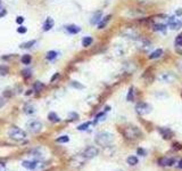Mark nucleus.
<instances>
[{
    "mask_svg": "<svg viewBox=\"0 0 182 171\" xmlns=\"http://www.w3.org/2000/svg\"><path fill=\"white\" fill-rule=\"evenodd\" d=\"M178 67H179V70L182 72V59L180 61V62H179V64H178Z\"/></svg>",
    "mask_w": 182,
    "mask_h": 171,
    "instance_id": "37998d69",
    "label": "nucleus"
},
{
    "mask_svg": "<svg viewBox=\"0 0 182 171\" xmlns=\"http://www.w3.org/2000/svg\"><path fill=\"white\" fill-rule=\"evenodd\" d=\"M175 158H162L158 160V164L162 165V167H171L175 163Z\"/></svg>",
    "mask_w": 182,
    "mask_h": 171,
    "instance_id": "9d476101",
    "label": "nucleus"
},
{
    "mask_svg": "<svg viewBox=\"0 0 182 171\" xmlns=\"http://www.w3.org/2000/svg\"><path fill=\"white\" fill-rule=\"evenodd\" d=\"M136 111L139 114L145 115V114L150 113V111H151V106H150L149 104H147V103H139V104H136Z\"/></svg>",
    "mask_w": 182,
    "mask_h": 171,
    "instance_id": "0eeeda50",
    "label": "nucleus"
},
{
    "mask_svg": "<svg viewBox=\"0 0 182 171\" xmlns=\"http://www.w3.org/2000/svg\"><path fill=\"white\" fill-rule=\"evenodd\" d=\"M57 57V53L54 50H50L47 53V55H46V58L48 59V61H54L55 58Z\"/></svg>",
    "mask_w": 182,
    "mask_h": 171,
    "instance_id": "4be33fe9",
    "label": "nucleus"
},
{
    "mask_svg": "<svg viewBox=\"0 0 182 171\" xmlns=\"http://www.w3.org/2000/svg\"><path fill=\"white\" fill-rule=\"evenodd\" d=\"M48 119H49V121H51V122H59L60 121L59 116L55 112H50V113L48 114Z\"/></svg>",
    "mask_w": 182,
    "mask_h": 171,
    "instance_id": "aec40b11",
    "label": "nucleus"
},
{
    "mask_svg": "<svg viewBox=\"0 0 182 171\" xmlns=\"http://www.w3.org/2000/svg\"><path fill=\"white\" fill-rule=\"evenodd\" d=\"M7 73H8V67L4 66V65H0V76H7Z\"/></svg>",
    "mask_w": 182,
    "mask_h": 171,
    "instance_id": "c85d7f7f",
    "label": "nucleus"
},
{
    "mask_svg": "<svg viewBox=\"0 0 182 171\" xmlns=\"http://www.w3.org/2000/svg\"><path fill=\"white\" fill-rule=\"evenodd\" d=\"M71 86H72V87H74V88H76V89H83V88H84V86H83V84H81L79 81H72Z\"/></svg>",
    "mask_w": 182,
    "mask_h": 171,
    "instance_id": "c756f323",
    "label": "nucleus"
},
{
    "mask_svg": "<svg viewBox=\"0 0 182 171\" xmlns=\"http://www.w3.org/2000/svg\"><path fill=\"white\" fill-rule=\"evenodd\" d=\"M27 128H29V130H30L31 133H37L42 129V123H41L40 121H32V122L29 123Z\"/></svg>",
    "mask_w": 182,
    "mask_h": 171,
    "instance_id": "1a4fd4ad",
    "label": "nucleus"
},
{
    "mask_svg": "<svg viewBox=\"0 0 182 171\" xmlns=\"http://www.w3.org/2000/svg\"><path fill=\"white\" fill-rule=\"evenodd\" d=\"M66 31L68 32V33H71V34H76V33H79V32L81 31V27L78 25L72 24V25L66 26Z\"/></svg>",
    "mask_w": 182,
    "mask_h": 171,
    "instance_id": "2eb2a0df",
    "label": "nucleus"
},
{
    "mask_svg": "<svg viewBox=\"0 0 182 171\" xmlns=\"http://www.w3.org/2000/svg\"><path fill=\"white\" fill-rule=\"evenodd\" d=\"M153 29H154V31H164V30H166V24H164V23H155L153 25Z\"/></svg>",
    "mask_w": 182,
    "mask_h": 171,
    "instance_id": "6ab92c4d",
    "label": "nucleus"
},
{
    "mask_svg": "<svg viewBox=\"0 0 182 171\" xmlns=\"http://www.w3.org/2000/svg\"><path fill=\"white\" fill-rule=\"evenodd\" d=\"M58 76H59V73H56V74H54V76H52L51 80H50V82H54V81H55V80H56Z\"/></svg>",
    "mask_w": 182,
    "mask_h": 171,
    "instance_id": "ea45409f",
    "label": "nucleus"
},
{
    "mask_svg": "<svg viewBox=\"0 0 182 171\" xmlns=\"http://www.w3.org/2000/svg\"><path fill=\"white\" fill-rule=\"evenodd\" d=\"M24 112H25L26 114H32L35 112V108H34V106H32V105L27 104V105L24 106Z\"/></svg>",
    "mask_w": 182,
    "mask_h": 171,
    "instance_id": "5701e85b",
    "label": "nucleus"
},
{
    "mask_svg": "<svg viewBox=\"0 0 182 171\" xmlns=\"http://www.w3.org/2000/svg\"><path fill=\"white\" fill-rule=\"evenodd\" d=\"M43 87H45V84L42 82H40V81H37V82L34 83V86H33V88H34L35 91H41L43 89Z\"/></svg>",
    "mask_w": 182,
    "mask_h": 171,
    "instance_id": "a878e982",
    "label": "nucleus"
},
{
    "mask_svg": "<svg viewBox=\"0 0 182 171\" xmlns=\"http://www.w3.org/2000/svg\"><path fill=\"white\" fill-rule=\"evenodd\" d=\"M103 19V12L101 10H99V12H96V13L92 15V17L90 19V23L92 25H95V24H99V22L101 21Z\"/></svg>",
    "mask_w": 182,
    "mask_h": 171,
    "instance_id": "ddd939ff",
    "label": "nucleus"
},
{
    "mask_svg": "<svg viewBox=\"0 0 182 171\" xmlns=\"http://www.w3.org/2000/svg\"><path fill=\"white\" fill-rule=\"evenodd\" d=\"M16 22H17L18 24H22V23L24 22V17H22V16H18V17L16 19Z\"/></svg>",
    "mask_w": 182,
    "mask_h": 171,
    "instance_id": "58836bf2",
    "label": "nucleus"
},
{
    "mask_svg": "<svg viewBox=\"0 0 182 171\" xmlns=\"http://www.w3.org/2000/svg\"><path fill=\"white\" fill-rule=\"evenodd\" d=\"M158 131L162 135V137L164 139H171L173 137V131L169 128H159Z\"/></svg>",
    "mask_w": 182,
    "mask_h": 171,
    "instance_id": "f8f14e48",
    "label": "nucleus"
},
{
    "mask_svg": "<svg viewBox=\"0 0 182 171\" xmlns=\"http://www.w3.org/2000/svg\"><path fill=\"white\" fill-rule=\"evenodd\" d=\"M111 15H107V16H105L104 19H101V21L99 22V24H98V29H104L105 26L107 25V23L109 22V19H111Z\"/></svg>",
    "mask_w": 182,
    "mask_h": 171,
    "instance_id": "a211bd4d",
    "label": "nucleus"
},
{
    "mask_svg": "<svg viewBox=\"0 0 182 171\" xmlns=\"http://www.w3.org/2000/svg\"><path fill=\"white\" fill-rule=\"evenodd\" d=\"M92 42H93V39L91 37H84L83 40H82V46L83 47H89V46H91Z\"/></svg>",
    "mask_w": 182,
    "mask_h": 171,
    "instance_id": "412c9836",
    "label": "nucleus"
},
{
    "mask_svg": "<svg viewBox=\"0 0 182 171\" xmlns=\"http://www.w3.org/2000/svg\"><path fill=\"white\" fill-rule=\"evenodd\" d=\"M0 7H1V0H0Z\"/></svg>",
    "mask_w": 182,
    "mask_h": 171,
    "instance_id": "49530a36",
    "label": "nucleus"
},
{
    "mask_svg": "<svg viewBox=\"0 0 182 171\" xmlns=\"http://www.w3.org/2000/svg\"><path fill=\"white\" fill-rule=\"evenodd\" d=\"M178 168L182 169V160H181V161H179V163H178Z\"/></svg>",
    "mask_w": 182,
    "mask_h": 171,
    "instance_id": "c03bdc74",
    "label": "nucleus"
},
{
    "mask_svg": "<svg viewBox=\"0 0 182 171\" xmlns=\"http://www.w3.org/2000/svg\"><path fill=\"white\" fill-rule=\"evenodd\" d=\"M167 24H169L172 30H179V29L182 27V21L178 19L174 16H172V17H169V19H167Z\"/></svg>",
    "mask_w": 182,
    "mask_h": 171,
    "instance_id": "6e6552de",
    "label": "nucleus"
},
{
    "mask_svg": "<svg viewBox=\"0 0 182 171\" xmlns=\"http://www.w3.org/2000/svg\"><path fill=\"white\" fill-rule=\"evenodd\" d=\"M22 63L23 64H30L31 63V61H32V57L30 56V55H24V56L22 57Z\"/></svg>",
    "mask_w": 182,
    "mask_h": 171,
    "instance_id": "bb28decb",
    "label": "nucleus"
},
{
    "mask_svg": "<svg viewBox=\"0 0 182 171\" xmlns=\"http://www.w3.org/2000/svg\"><path fill=\"white\" fill-rule=\"evenodd\" d=\"M150 47V41H148L147 39H138V48L141 50H148Z\"/></svg>",
    "mask_w": 182,
    "mask_h": 171,
    "instance_id": "9b49d317",
    "label": "nucleus"
},
{
    "mask_svg": "<svg viewBox=\"0 0 182 171\" xmlns=\"http://www.w3.org/2000/svg\"><path fill=\"white\" fill-rule=\"evenodd\" d=\"M105 118H106L105 113H99L97 116H96V119H95V122H93V123H97V122H99V121H104Z\"/></svg>",
    "mask_w": 182,
    "mask_h": 171,
    "instance_id": "2f4dec72",
    "label": "nucleus"
},
{
    "mask_svg": "<svg viewBox=\"0 0 182 171\" xmlns=\"http://www.w3.org/2000/svg\"><path fill=\"white\" fill-rule=\"evenodd\" d=\"M121 34L124 38L130 39V40H138L139 39V33L133 27H125L123 31L121 32Z\"/></svg>",
    "mask_w": 182,
    "mask_h": 171,
    "instance_id": "20e7f679",
    "label": "nucleus"
},
{
    "mask_svg": "<svg viewBox=\"0 0 182 171\" xmlns=\"http://www.w3.org/2000/svg\"><path fill=\"white\" fill-rule=\"evenodd\" d=\"M126 161H128V163H129L130 165H136V164H138V158H136V156H129Z\"/></svg>",
    "mask_w": 182,
    "mask_h": 171,
    "instance_id": "b1692460",
    "label": "nucleus"
},
{
    "mask_svg": "<svg viewBox=\"0 0 182 171\" xmlns=\"http://www.w3.org/2000/svg\"><path fill=\"white\" fill-rule=\"evenodd\" d=\"M123 136L128 140H136L141 136V131L136 126H126L123 129Z\"/></svg>",
    "mask_w": 182,
    "mask_h": 171,
    "instance_id": "f03ea898",
    "label": "nucleus"
},
{
    "mask_svg": "<svg viewBox=\"0 0 182 171\" xmlns=\"http://www.w3.org/2000/svg\"><path fill=\"white\" fill-rule=\"evenodd\" d=\"M136 152H138V154L143 155V156L146 155V151H145V150H142V148H138V151H136Z\"/></svg>",
    "mask_w": 182,
    "mask_h": 171,
    "instance_id": "4c0bfd02",
    "label": "nucleus"
},
{
    "mask_svg": "<svg viewBox=\"0 0 182 171\" xmlns=\"http://www.w3.org/2000/svg\"><path fill=\"white\" fill-rule=\"evenodd\" d=\"M163 56V49H156L155 51H153L149 55V59H156V58H159V57Z\"/></svg>",
    "mask_w": 182,
    "mask_h": 171,
    "instance_id": "f3484780",
    "label": "nucleus"
},
{
    "mask_svg": "<svg viewBox=\"0 0 182 171\" xmlns=\"http://www.w3.org/2000/svg\"><path fill=\"white\" fill-rule=\"evenodd\" d=\"M157 79L164 83H172L176 79V76L172 72H162L159 76H157Z\"/></svg>",
    "mask_w": 182,
    "mask_h": 171,
    "instance_id": "39448f33",
    "label": "nucleus"
},
{
    "mask_svg": "<svg viewBox=\"0 0 182 171\" xmlns=\"http://www.w3.org/2000/svg\"><path fill=\"white\" fill-rule=\"evenodd\" d=\"M4 105H5V99H4V98H1V97H0V108L2 107V106H4Z\"/></svg>",
    "mask_w": 182,
    "mask_h": 171,
    "instance_id": "a19ab883",
    "label": "nucleus"
},
{
    "mask_svg": "<svg viewBox=\"0 0 182 171\" xmlns=\"http://www.w3.org/2000/svg\"><path fill=\"white\" fill-rule=\"evenodd\" d=\"M0 171H6V169H5V167H4V165H1V167H0Z\"/></svg>",
    "mask_w": 182,
    "mask_h": 171,
    "instance_id": "a18cd8bd",
    "label": "nucleus"
},
{
    "mask_svg": "<svg viewBox=\"0 0 182 171\" xmlns=\"http://www.w3.org/2000/svg\"><path fill=\"white\" fill-rule=\"evenodd\" d=\"M26 30H27V29H26L25 26H20V27L17 29V32H18V33H25Z\"/></svg>",
    "mask_w": 182,
    "mask_h": 171,
    "instance_id": "c9c22d12",
    "label": "nucleus"
},
{
    "mask_svg": "<svg viewBox=\"0 0 182 171\" xmlns=\"http://www.w3.org/2000/svg\"><path fill=\"white\" fill-rule=\"evenodd\" d=\"M126 99H128L129 101H133V99H134V93H133V88H130L129 93H128V97H126Z\"/></svg>",
    "mask_w": 182,
    "mask_h": 171,
    "instance_id": "cd10ccee",
    "label": "nucleus"
},
{
    "mask_svg": "<svg viewBox=\"0 0 182 171\" xmlns=\"http://www.w3.org/2000/svg\"><path fill=\"white\" fill-rule=\"evenodd\" d=\"M33 44H35V40H31V41H29V42H24V44H21V48H23V49L31 48Z\"/></svg>",
    "mask_w": 182,
    "mask_h": 171,
    "instance_id": "393cba45",
    "label": "nucleus"
},
{
    "mask_svg": "<svg viewBox=\"0 0 182 171\" xmlns=\"http://www.w3.org/2000/svg\"><path fill=\"white\" fill-rule=\"evenodd\" d=\"M175 15H176V16H181V15H182V10H181V9H178V10L175 12Z\"/></svg>",
    "mask_w": 182,
    "mask_h": 171,
    "instance_id": "79ce46f5",
    "label": "nucleus"
},
{
    "mask_svg": "<svg viewBox=\"0 0 182 171\" xmlns=\"http://www.w3.org/2000/svg\"><path fill=\"white\" fill-rule=\"evenodd\" d=\"M38 162H35V161H24L23 162V167L26 168L27 170H34V169H37L38 168Z\"/></svg>",
    "mask_w": 182,
    "mask_h": 171,
    "instance_id": "4468645a",
    "label": "nucleus"
},
{
    "mask_svg": "<svg viewBox=\"0 0 182 171\" xmlns=\"http://www.w3.org/2000/svg\"><path fill=\"white\" fill-rule=\"evenodd\" d=\"M98 153H99V150H98L96 146H89V147H87L84 151H83L82 155L85 158H95V156H97Z\"/></svg>",
    "mask_w": 182,
    "mask_h": 171,
    "instance_id": "423d86ee",
    "label": "nucleus"
},
{
    "mask_svg": "<svg viewBox=\"0 0 182 171\" xmlns=\"http://www.w3.org/2000/svg\"><path fill=\"white\" fill-rule=\"evenodd\" d=\"M91 124V122H85V123H83V124H80L78 127V130H80V131H83V130H87L88 129V127Z\"/></svg>",
    "mask_w": 182,
    "mask_h": 171,
    "instance_id": "7c9ffc66",
    "label": "nucleus"
},
{
    "mask_svg": "<svg viewBox=\"0 0 182 171\" xmlns=\"http://www.w3.org/2000/svg\"><path fill=\"white\" fill-rule=\"evenodd\" d=\"M68 140H70L68 136H60L59 138L56 139V141L57 143H68Z\"/></svg>",
    "mask_w": 182,
    "mask_h": 171,
    "instance_id": "473e14b6",
    "label": "nucleus"
},
{
    "mask_svg": "<svg viewBox=\"0 0 182 171\" xmlns=\"http://www.w3.org/2000/svg\"><path fill=\"white\" fill-rule=\"evenodd\" d=\"M8 135H9V137L14 140H23V139H25V137H26L25 131H23L22 129L16 128V127L10 128L9 131H8Z\"/></svg>",
    "mask_w": 182,
    "mask_h": 171,
    "instance_id": "7ed1b4c3",
    "label": "nucleus"
},
{
    "mask_svg": "<svg viewBox=\"0 0 182 171\" xmlns=\"http://www.w3.org/2000/svg\"><path fill=\"white\" fill-rule=\"evenodd\" d=\"M175 44L178 46V47H181V46H182V33H181V34H179V36L176 37Z\"/></svg>",
    "mask_w": 182,
    "mask_h": 171,
    "instance_id": "72a5a7b5",
    "label": "nucleus"
},
{
    "mask_svg": "<svg viewBox=\"0 0 182 171\" xmlns=\"http://www.w3.org/2000/svg\"><path fill=\"white\" fill-rule=\"evenodd\" d=\"M113 140H114V136L113 133H108V131H101V133H97L96 136V143L103 147H108L113 143Z\"/></svg>",
    "mask_w": 182,
    "mask_h": 171,
    "instance_id": "f257e3e1",
    "label": "nucleus"
},
{
    "mask_svg": "<svg viewBox=\"0 0 182 171\" xmlns=\"http://www.w3.org/2000/svg\"><path fill=\"white\" fill-rule=\"evenodd\" d=\"M54 24H55L54 19L51 17H48V19H46L45 24H43V31H49L52 26H54Z\"/></svg>",
    "mask_w": 182,
    "mask_h": 171,
    "instance_id": "dca6fc26",
    "label": "nucleus"
},
{
    "mask_svg": "<svg viewBox=\"0 0 182 171\" xmlns=\"http://www.w3.org/2000/svg\"><path fill=\"white\" fill-rule=\"evenodd\" d=\"M68 119L70 120H78L79 119V114L78 113H75V112H72V113L68 114Z\"/></svg>",
    "mask_w": 182,
    "mask_h": 171,
    "instance_id": "f704fd0d",
    "label": "nucleus"
},
{
    "mask_svg": "<svg viewBox=\"0 0 182 171\" xmlns=\"http://www.w3.org/2000/svg\"><path fill=\"white\" fill-rule=\"evenodd\" d=\"M23 76H25V78H30V76H31V71H30V70H24V71H23Z\"/></svg>",
    "mask_w": 182,
    "mask_h": 171,
    "instance_id": "e433bc0d",
    "label": "nucleus"
}]
</instances>
